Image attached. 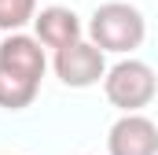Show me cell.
I'll list each match as a JSON object with an SVG mask.
<instances>
[{
    "instance_id": "obj_1",
    "label": "cell",
    "mask_w": 158,
    "mask_h": 155,
    "mask_svg": "<svg viewBox=\"0 0 158 155\" xmlns=\"http://www.w3.org/2000/svg\"><path fill=\"white\" fill-rule=\"evenodd\" d=\"M88 33H92V44L99 52H118V55H125V52H132V48L143 44L147 26H143V15L132 4L110 0V4H99L92 11Z\"/></svg>"
},
{
    "instance_id": "obj_2",
    "label": "cell",
    "mask_w": 158,
    "mask_h": 155,
    "mask_svg": "<svg viewBox=\"0 0 158 155\" xmlns=\"http://www.w3.org/2000/svg\"><path fill=\"white\" fill-rule=\"evenodd\" d=\"M103 92H107V100L121 107L125 115H140V107H147L151 100H155L158 92V78L155 70L147 67V63H140V59H121L114 63L107 78H103Z\"/></svg>"
},
{
    "instance_id": "obj_3",
    "label": "cell",
    "mask_w": 158,
    "mask_h": 155,
    "mask_svg": "<svg viewBox=\"0 0 158 155\" xmlns=\"http://www.w3.org/2000/svg\"><path fill=\"white\" fill-rule=\"evenodd\" d=\"M55 74H59L63 85H70V89H88V85H96L99 78H107L103 52H99L92 41H77V44L55 52Z\"/></svg>"
},
{
    "instance_id": "obj_4",
    "label": "cell",
    "mask_w": 158,
    "mask_h": 155,
    "mask_svg": "<svg viewBox=\"0 0 158 155\" xmlns=\"http://www.w3.org/2000/svg\"><path fill=\"white\" fill-rule=\"evenodd\" d=\"M110 155H158V126L147 115H121L107 137Z\"/></svg>"
},
{
    "instance_id": "obj_5",
    "label": "cell",
    "mask_w": 158,
    "mask_h": 155,
    "mask_svg": "<svg viewBox=\"0 0 158 155\" xmlns=\"http://www.w3.org/2000/svg\"><path fill=\"white\" fill-rule=\"evenodd\" d=\"M0 67L15 70L22 78H33L40 81L44 78V48H40L37 37H26V33H7L4 44H0Z\"/></svg>"
},
{
    "instance_id": "obj_6",
    "label": "cell",
    "mask_w": 158,
    "mask_h": 155,
    "mask_svg": "<svg viewBox=\"0 0 158 155\" xmlns=\"http://www.w3.org/2000/svg\"><path fill=\"white\" fill-rule=\"evenodd\" d=\"M33 30H37V41L40 44H48V48H55V52H63V48H70V44H77L81 41V22L77 15L70 11V7H44L37 19H33Z\"/></svg>"
},
{
    "instance_id": "obj_7",
    "label": "cell",
    "mask_w": 158,
    "mask_h": 155,
    "mask_svg": "<svg viewBox=\"0 0 158 155\" xmlns=\"http://www.w3.org/2000/svg\"><path fill=\"white\" fill-rule=\"evenodd\" d=\"M37 89H40V81L22 78V74H15V70H7V67H0V107H7V111H22V107L33 104Z\"/></svg>"
},
{
    "instance_id": "obj_8",
    "label": "cell",
    "mask_w": 158,
    "mask_h": 155,
    "mask_svg": "<svg viewBox=\"0 0 158 155\" xmlns=\"http://www.w3.org/2000/svg\"><path fill=\"white\" fill-rule=\"evenodd\" d=\"M33 19H37V0H0V30L19 33Z\"/></svg>"
}]
</instances>
